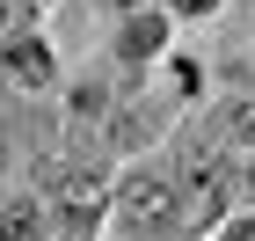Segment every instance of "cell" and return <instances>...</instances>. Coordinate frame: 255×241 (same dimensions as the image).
<instances>
[{
	"instance_id": "5b68a950",
	"label": "cell",
	"mask_w": 255,
	"mask_h": 241,
	"mask_svg": "<svg viewBox=\"0 0 255 241\" xmlns=\"http://www.w3.org/2000/svg\"><path fill=\"white\" fill-rule=\"evenodd\" d=\"M59 205H73V220H95L102 183H95V176H66V183H59Z\"/></svg>"
},
{
	"instance_id": "277c9868",
	"label": "cell",
	"mask_w": 255,
	"mask_h": 241,
	"mask_svg": "<svg viewBox=\"0 0 255 241\" xmlns=\"http://www.w3.org/2000/svg\"><path fill=\"white\" fill-rule=\"evenodd\" d=\"M160 37H168V29H160V15H146V22H124L117 51H124V59H153V51H160Z\"/></svg>"
},
{
	"instance_id": "52a82bcc",
	"label": "cell",
	"mask_w": 255,
	"mask_h": 241,
	"mask_svg": "<svg viewBox=\"0 0 255 241\" xmlns=\"http://www.w3.org/2000/svg\"><path fill=\"white\" fill-rule=\"evenodd\" d=\"M175 7H182V15H212V0H175Z\"/></svg>"
},
{
	"instance_id": "8992f818",
	"label": "cell",
	"mask_w": 255,
	"mask_h": 241,
	"mask_svg": "<svg viewBox=\"0 0 255 241\" xmlns=\"http://www.w3.org/2000/svg\"><path fill=\"white\" fill-rule=\"evenodd\" d=\"M226 124H234V139H248V146H255V95H241V102H234V117H226Z\"/></svg>"
},
{
	"instance_id": "ba28073f",
	"label": "cell",
	"mask_w": 255,
	"mask_h": 241,
	"mask_svg": "<svg viewBox=\"0 0 255 241\" xmlns=\"http://www.w3.org/2000/svg\"><path fill=\"white\" fill-rule=\"evenodd\" d=\"M226 241H255V227H248V220H241V227H234V234H226Z\"/></svg>"
},
{
	"instance_id": "7a4b0ae2",
	"label": "cell",
	"mask_w": 255,
	"mask_h": 241,
	"mask_svg": "<svg viewBox=\"0 0 255 241\" xmlns=\"http://www.w3.org/2000/svg\"><path fill=\"white\" fill-rule=\"evenodd\" d=\"M124 212H131V220H168V212H175V183L138 176L131 190H124Z\"/></svg>"
},
{
	"instance_id": "9c48e42d",
	"label": "cell",
	"mask_w": 255,
	"mask_h": 241,
	"mask_svg": "<svg viewBox=\"0 0 255 241\" xmlns=\"http://www.w3.org/2000/svg\"><path fill=\"white\" fill-rule=\"evenodd\" d=\"M0 22H7V0H0Z\"/></svg>"
},
{
	"instance_id": "6da1fadb",
	"label": "cell",
	"mask_w": 255,
	"mask_h": 241,
	"mask_svg": "<svg viewBox=\"0 0 255 241\" xmlns=\"http://www.w3.org/2000/svg\"><path fill=\"white\" fill-rule=\"evenodd\" d=\"M219 212H226V183L197 168V176L175 190V212H168V227H182V234H204V227H212Z\"/></svg>"
},
{
	"instance_id": "3957f363",
	"label": "cell",
	"mask_w": 255,
	"mask_h": 241,
	"mask_svg": "<svg viewBox=\"0 0 255 241\" xmlns=\"http://www.w3.org/2000/svg\"><path fill=\"white\" fill-rule=\"evenodd\" d=\"M7 80L44 88V80H51V51H44V44H7Z\"/></svg>"
}]
</instances>
